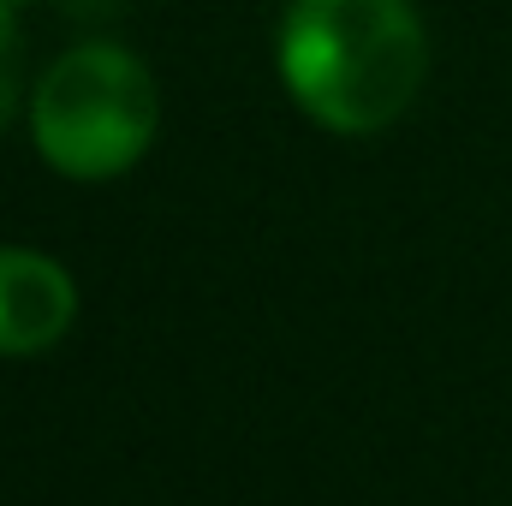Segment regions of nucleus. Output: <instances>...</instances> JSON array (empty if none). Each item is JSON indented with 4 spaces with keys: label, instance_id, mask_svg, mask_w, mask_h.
<instances>
[{
    "label": "nucleus",
    "instance_id": "1",
    "mask_svg": "<svg viewBox=\"0 0 512 506\" xmlns=\"http://www.w3.org/2000/svg\"><path fill=\"white\" fill-rule=\"evenodd\" d=\"M429 72V36L411 0H292L280 30V84L304 120L370 137L405 120Z\"/></svg>",
    "mask_w": 512,
    "mask_h": 506
},
{
    "label": "nucleus",
    "instance_id": "2",
    "mask_svg": "<svg viewBox=\"0 0 512 506\" xmlns=\"http://www.w3.org/2000/svg\"><path fill=\"white\" fill-rule=\"evenodd\" d=\"M161 131V90L120 42H84L60 54L30 96V137L66 179H120Z\"/></svg>",
    "mask_w": 512,
    "mask_h": 506
},
{
    "label": "nucleus",
    "instance_id": "3",
    "mask_svg": "<svg viewBox=\"0 0 512 506\" xmlns=\"http://www.w3.org/2000/svg\"><path fill=\"white\" fill-rule=\"evenodd\" d=\"M72 316H78V286L54 256L0 245V358H36L60 346Z\"/></svg>",
    "mask_w": 512,
    "mask_h": 506
},
{
    "label": "nucleus",
    "instance_id": "4",
    "mask_svg": "<svg viewBox=\"0 0 512 506\" xmlns=\"http://www.w3.org/2000/svg\"><path fill=\"white\" fill-rule=\"evenodd\" d=\"M18 90H24V36L12 24V6L0 0V131L18 114Z\"/></svg>",
    "mask_w": 512,
    "mask_h": 506
},
{
    "label": "nucleus",
    "instance_id": "5",
    "mask_svg": "<svg viewBox=\"0 0 512 506\" xmlns=\"http://www.w3.org/2000/svg\"><path fill=\"white\" fill-rule=\"evenodd\" d=\"M6 6H30V0H6Z\"/></svg>",
    "mask_w": 512,
    "mask_h": 506
}]
</instances>
